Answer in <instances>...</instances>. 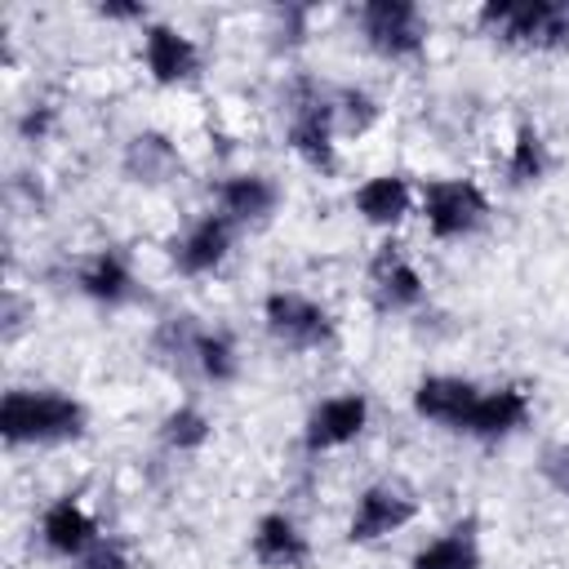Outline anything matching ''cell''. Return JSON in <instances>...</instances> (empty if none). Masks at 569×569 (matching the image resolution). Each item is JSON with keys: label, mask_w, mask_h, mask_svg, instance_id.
<instances>
[{"label": "cell", "mask_w": 569, "mask_h": 569, "mask_svg": "<svg viewBox=\"0 0 569 569\" xmlns=\"http://www.w3.org/2000/svg\"><path fill=\"white\" fill-rule=\"evenodd\" d=\"M280 200H284L280 182L262 169H227L213 182V209L240 231L244 227H267L276 218Z\"/></svg>", "instance_id": "13"}, {"label": "cell", "mask_w": 569, "mask_h": 569, "mask_svg": "<svg viewBox=\"0 0 569 569\" xmlns=\"http://www.w3.org/2000/svg\"><path fill=\"white\" fill-rule=\"evenodd\" d=\"M476 27L507 49L569 53V0H485Z\"/></svg>", "instance_id": "3"}, {"label": "cell", "mask_w": 569, "mask_h": 569, "mask_svg": "<svg viewBox=\"0 0 569 569\" xmlns=\"http://www.w3.org/2000/svg\"><path fill=\"white\" fill-rule=\"evenodd\" d=\"M418 520V493L405 485V480H369L356 498H351V511H347V529L342 538L351 547H373V542H387L391 533L409 529Z\"/></svg>", "instance_id": "8"}, {"label": "cell", "mask_w": 569, "mask_h": 569, "mask_svg": "<svg viewBox=\"0 0 569 569\" xmlns=\"http://www.w3.org/2000/svg\"><path fill=\"white\" fill-rule=\"evenodd\" d=\"M67 284L102 311H124L142 302V280L133 271V258L120 244H93L76 253L67 262Z\"/></svg>", "instance_id": "7"}, {"label": "cell", "mask_w": 569, "mask_h": 569, "mask_svg": "<svg viewBox=\"0 0 569 569\" xmlns=\"http://www.w3.org/2000/svg\"><path fill=\"white\" fill-rule=\"evenodd\" d=\"M369 418H373V405H369L365 391H333V396H325L307 409L298 445H302L307 458L338 453V449L356 445L369 431Z\"/></svg>", "instance_id": "11"}, {"label": "cell", "mask_w": 569, "mask_h": 569, "mask_svg": "<svg viewBox=\"0 0 569 569\" xmlns=\"http://www.w3.org/2000/svg\"><path fill=\"white\" fill-rule=\"evenodd\" d=\"M351 27L382 62H418L431 44V22L413 0H365L351 9Z\"/></svg>", "instance_id": "5"}, {"label": "cell", "mask_w": 569, "mask_h": 569, "mask_svg": "<svg viewBox=\"0 0 569 569\" xmlns=\"http://www.w3.org/2000/svg\"><path fill=\"white\" fill-rule=\"evenodd\" d=\"M182 164L187 160H182L178 138L164 133V129H138L120 147V178L133 182V187H147V191L169 187L182 173Z\"/></svg>", "instance_id": "17"}, {"label": "cell", "mask_w": 569, "mask_h": 569, "mask_svg": "<svg viewBox=\"0 0 569 569\" xmlns=\"http://www.w3.org/2000/svg\"><path fill=\"white\" fill-rule=\"evenodd\" d=\"M418 218H422L431 240L462 244V240H471L489 227L493 200L467 173H431V178L418 182Z\"/></svg>", "instance_id": "4"}, {"label": "cell", "mask_w": 569, "mask_h": 569, "mask_svg": "<svg viewBox=\"0 0 569 569\" xmlns=\"http://www.w3.org/2000/svg\"><path fill=\"white\" fill-rule=\"evenodd\" d=\"M93 18L98 22H116V27H147L151 9L142 0H102V4H93Z\"/></svg>", "instance_id": "29"}, {"label": "cell", "mask_w": 569, "mask_h": 569, "mask_svg": "<svg viewBox=\"0 0 569 569\" xmlns=\"http://www.w3.org/2000/svg\"><path fill=\"white\" fill-rule=\"evenodd\" d=\"M365 284H369V302H373L378 316H413V311L427 307V276L391 240L369 253Z\"/></svg>", "instance_id": "12"}, {"label": "cell", "mask_w": 569, "mask_h": 569, "mask_svg": "<svg viewBox=\"0 0 569 569\" xmlns=\"http://www.w3.org/2000/svg\"><path fill=\"white\" fill-rule=\"evenodd\" d=\"M551 142H547V133L538 129V124H516L511 129V142H507V151H502V182L511 187V191H533V187H542L547 182V173H551Z\"/></svg>", "instance_id": "21"}, {"label": "cell", "mask_w": 569, "mask_h": 569, "mask_svg": "<svg viewBox=\"0 0 569 569\" xmlns=\"http://www.w3.org/2000/svg\"><path fill=\"white\" fill-rule=\"evenodd\" d=\"M71 569H133V556H129L120 542L102 538V542H98V547H89Z\"/></svg>", "instance_id": "30"}, {"label": "cell", "mask_w": 569, "mask_h": 569, "mask_svg": "<svg viewBox=\"0 0 569 569\" xmlns=\"http://www.w3.org/2000/svg\"><path fill=\"white\" fill-rule=\"evenodd\" d=\"M538 480H542L556 498L569 502V440L542 445V453H538Z\"/></svg>", "instance_id": "28"}, {"label": "cell", "mask_w": 569, "mask_h": 569, "mask_svg": "<svg viewBox=\"0 0 569 569\" xmlns=\"http://www.w3.org/2000/svg\"><path fill=\"white\" fill-rule=\"evenodd\" d=\"M209 440H213V418H209L196 400H178V405L164 409L160 422H156V445H160L169 458H196Z\"/></svg>", "instance_id": "23"}, {"label": "cell", "mask_w": 569, "mask_h": 569, "mask_svg": "<svg viewBox=\"0 0 569 569\" xmlns=\"http://www.w3.org/2000/svg\"><path fill=\"white\" fill-rule=\"evenodd\" d=\"M333 120L342 138H369L382 120V98L369 84H333Z\"/></svg>", "instance_id": "25"}, {"label": "cell", "mask_w": 569, "mask_h": 569, "mask_svg": "<svg viewBox=\"0 0 569 569\" xmlns=\"http://www.w3.org/2000/svg\"><path fill=\"white\" fill-rule=\"evenodd\" d=\"M480 396V382L462 378V373H422L409 391V409L431 422V427H445V431H458L462 436V422L471 413Z\"/></svg>", "instance_id": "18"}, {"label": "cell", "mask_w": 569, "mask_h": 569, "mask_svg": "<svg viewBox=\"0 0 569 569\" xmlns=\"http://www.w3.org/2000/svg\"><path fill=\"white\" fill-rule=\"evenodd\" d=\"M236 236H240V227H231L218 209H204V213L187 218V222L164 240V258H169V267H173L178 276L204 280V276L222 271V262H227L231 249H236Z\"/></svg>", "instance_id": "10"}, {"label": "cell", "mask_w": 569, "mask_h": 569, "mask_svg": "<svg viewBox=\"0 0 569 569\" xmlns=\"http://www.w3.org/2000/svg\"><path fill=\"white\" fill-rule=\"evenodd\" d=\"M262 329L280 351H293V356L325 351L338 338L333 311L302 289H271L262 298Z\"/></svg>", "instance_id": "6"}, {"label": "cell", "mask_w": 569, "mask_h": 569, "mask_svg": "<svg viewBox=\"0 0 569 569\" xmlns=\"http://www.w3.org/2000/svg\"><path fill=\"white\" fill-rule=\"evenodd\" d=\"M249 556L262 569H307L311 565V533L298 525L293 511H262L249 529Z\"/></svg>", "instance_id": "19"}, {"label": "cell", "mask_w": 569, "mask_h": 569, "mask_svg": "<svg viewBox=\"0 0 569 569\" xmlns=\"http://www.w3.org/2000/svg\"><path fill=\"white\" fill-rule=\"evenodd\" d=\"M240 369H244L240 338L227 325H200L196 347H191V373L204 387H231L240 378Z\"/></svg>", "instance_id": "22"}, {"label": "cell", "mask_w": 569, "mask_h": 569, "mask_svg": "<svg viewBox=\"0 0 569 569\" xmlns=\"http://www.w3.org/2000/svg\"><path fill=\"white\" fill-rule=\"evenodd\" d=\"M36 538H40V547H44L53 560L76 565L89 547L102 542V529H98V516H93L76 493H58L53 502H44V511H40V520H36Z\"/></svg>", "instance_id": "14"}, {"label": "cell", "mask_w": 569, "mask_h": 569, "mask_svg": "<svg viewBox=\"0 0 569 569\" xmlns=\"http://www.w3.org/2000/svg\"><path fill=\"white\" fill-rule=\"evenodd\" d=\"M533 418V400L525 387L516 382H502V387H480L467 422H462V436L480 440V445H502L511 440L516 431H525Z\"/></svg>", "instance_id": "16"}, {"label": "cell", "mask_w": 569, "mask_h": 569, "mask_svg": "<svg viewBox=\"0 0 569 569\" xmlns=\"http://www.w3.org/2000/svg\"><path fill=\"white\" fill-rule=\"evenodd\" d=\"M311 22H316V9L311 4H280L267 13V36H271V49L276 53H293L307 44L311 36Z\"/></svg>", "instance_id": "26"}, {"label": "cell", "mask_w": 569, "mask_h": 569, "mask_svg": "<svg viewBox=\"0 0 569 569\" xmlns=\"http://www.w3.org/2000/svg\"><path fill=\"white\" fill-rule=\"evenodd\" d=\"M480 565H485V551H480V520L476 516L445 525L440 533H431L409 556V569H480Z\"/></svg>", "instance_id": "20"}, {"label": "cell", "mask_w": 569, "mask_h": 569, "mask_svg": "<svg viewBox=\"0 0 569 569\" xmlns=\"http://www.w3.org/2000/svg\"><path fill=\"white\" fill-rule=\"evenodd\" d=\"M138 62H142V76L156 84V89H187L200 80L204 71V49L191 31H182L178 22H164V18H151L138 36Z\"/></svg>", "instance_id": "9"}, {"label": "cell", "mask_w": 569, "mask_h": 569, "mask_svg": "<svg viewBox=\"0 0 569 569\" xmlns=\"http://www.w3.org/2000/svg\"><path fill=\"white\" fill-rule=\"evenodd\" d=\"M280 116H284V147L320 178L342 169L338 151V120H333V84H320L307 71H289L280 84Z\"/></svg>", "instance_id": "2"}, {"label": "cell", "mask_w": 569, "mask_h": 569, "mask_svg": "<svg viewBox=\"0 0 569 569\" xmlns=\"http://www.w3.org/2000/svg\"><path fill=\"white\" fill-rule=\"evenodd\" d=\"M0 320H4V342H13V338L27 329V307H22L18 289L4 293V311H0Z\"/></svg>", "instance_id": "31"}, {"label": "cell", "mask_w": 569, "mask_h": 569, "mask_svg": "<svg viewBox=\"0 0 569 569\" xmlns=\"http://www.w3.org/2000/svg\"><path fill=\"white\" fill-rule=\"evenodd\" d=\"M89 431V409L62 387H9L0 400V440L9 449H58Z\"/></svg>", "instance_id": "1"}, {"label": "cell", "mask_w": 569, "mask_h": 569, "mask_svg": "<svg viewBox=\"0 0 569 569\" xmlns=\"http://www.w3.org/2000/svg\"><path fill=\"white\" fill-rule=\"evenodd\" d=\"M196 333H200V320L191 311H178V316H164L151 325V338H147V351L156 365H164L169 373H191V347H196Z\"/></svg>", "instance_id": "24"}, {"label": "cell", "mask_w": 569, "mask_h": 569, "mask_svg": "<svg viewBox=\"0 0 569 569\" xmlns=\"http://www.w3.org/2000/svg\"><path fill=\"white\" fill-rule=\"evenodd\" d=\"M351 209L360 222L378 231H396L418 209V182L400 169H378L351 187Z\"/></svg>", "instance_id": "15"}, {"label": "cell", "mask_w": 569, "mask_h": 569, "mask_svg": "<svg viewBox=\"0 0 569 569\" xmlns=\"http://www.w3.org/2000/svg\"><path fill=\"white\" fill-rule=\"evenodd\" d=\"M13 133H18V142H27V147L49 142V138L58 133V107H53V102H44V98L27 102V107L13 116Z\"/></svg>", "instance_id": "27"}]
</instances>
